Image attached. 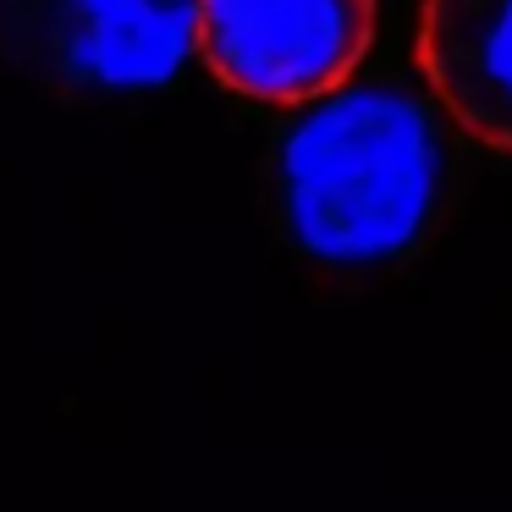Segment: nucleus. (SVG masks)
Instances as JSON below:
<instances>
[{"mask_svg": "<svg viewBox=\"0 0 512 512\" xmlns=\"http://www.w3.org/2000/svg\"><path fill=\"white\" fill-rule=\"evenodd\" d=\"M276 204L314 265L353 276L402 265L430 243L446 204L441 127L391 83H347L281 133Z\"/></svg>", "mask_w": 512, "mask_h": 512, "instance_id": "nucleus-1", "label": "nucleus"}, {"mask_svg": "<svg viewBox=\"0 0 512 512\" xmlns=\"http://www.w3.org/2000/svg\"><path fill=\"white\" fill-rule=\"evenodd\" d=\"M199 0H0V61L72 100H127L182 78Z\"/></svg>", "mask_w": 512, "mask_h": 512, "instance_id": "nucleus-2", "label": "nucleus"}, {"mask_svg": "<svg viewBox=\"0 0 512 512\" xmlns=\"http://www.w3.org/2000/svg\"><path fill=\"white\" fill-rule=\"evenodd\" d=\"M375 0H199V56L259 105H320L375 50Z\"/></svg>", "mask_w": 512, "mask_h": 512, "instance_id": "nucleus-3", "label": "nucleus"}, {"mask_svg": "<svg viewBox=\"0 0 512 512\" xmlns=\"http://www.w3.org/2000/svg\"><path fill=\"white\" fill-rule=\"evenodd\" d=\"M419 72L474 144L512 155V0H424Z\"/></svg>", "mask_w": 512, "mask_h": 512, "instance_id": "nucleus-4", "label": "nucleus"}]
</instances>
